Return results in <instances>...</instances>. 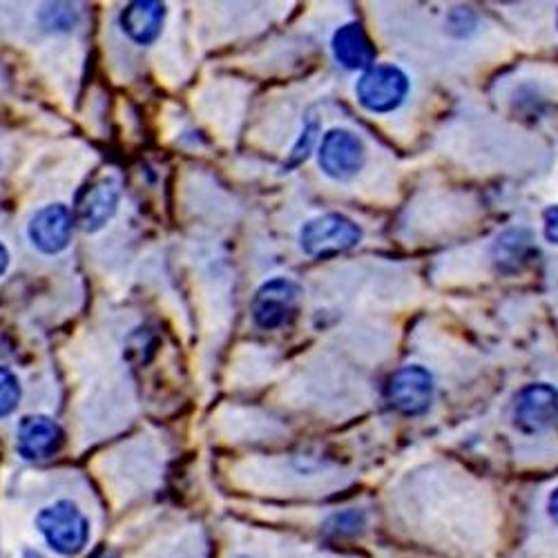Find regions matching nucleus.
Wrapping results in <instances>:
<instances>
[{
	"instance_id": "423d86ee",
	"label": "nucleus",
	"mask_w": 558,
	"mask_h": 558,
	"mask_svg": "<svg viewBox=\"0 0 558 558\" xmlns=\"http://www.w3.org/2000/svg\"><path fill=\"white\" fill-rule=\"evenodd\" d=\"M74 232V215L63 204H50L36 210L27 223V238L43 255H59L68 251Z\"/></svg>"
},
{
	"instance_id": "412c9836",
	"label": "nucleus",
	"mask_w": 558,
	"mask_h": 558,
	"mask_svg": "<svg viewBox=\"0 0 558 558\" xmlns=\"http://www.w3.org/2000/svg\"><path fill=\"white\" fill-rule=\"evenodd\" d=\"M242 558H244V556H242Z\"/></svg>"
},
{
	"instance_id": "f257e3e1",
	"label": "nucleus",
	"mask_w": 558,
	"mask_h": 558,
	"mask_svg": "<svg viewBox=\"0 0 558 558\" xmlns=\"http://www.w3.org/2000/svg\"><path fill=\"white\" fill-rule=\"evenodd\" d=\"M36 532L61 556H76L89 543L92 527L85 511L70 498H59L38 509Z\"/></svg>"
},
{
	"instance_id": "f03ea898",
	"label": "nucleus",
	"mask_w": 558,
	"mask_h": 558,
	"mask_svg": "<svg viewBox=\"0 0 558 558\" xmlns=\"http://www.w3.org/2000/svg\"><path fill=\"white\" fill-rule=\"evenodd\" d=\"M362 240V228L340 213H329L306 221L300 230V248L308 257L327 259L351 251Z\"/></svg>"
},
{
	"instance_id": "1a4fd4ad",
	"label": "nucleus",
	"mask_w": 558,
	"mask_h": 558,
	"mask_svg": "<svg viewBox=\"0 0 558 558\" xmlns=\"http://www.w3.org/2000/svg\"><path fill=\"white\" fill-rule=\"evenodd\" d=\"M121 204V185L114 177H101L83 191L76 204V221L85 232L104 230Z\"/></svg>"
},
{
	"instance_id": "aec40b11",
	"label": "nucleus",
	"mask_w": 558,
	"mask_h": 558,
	"mask_svg": "<svg viewBox=\"0 0 558 558\" xmlns=\"http://www.w3.org/2000/svg\"><path fill=\"white\" fill-rule=\"evenodd\" d=\"M556 25H558V16H556Z\"/></svg>"
},
{
	"instance_id": "4468645a",
	"label": "nucleus",
	"mask_w": 558,
	"mask_h": 558,
	"mask_svg": "<svg viewBox=\"0 0 558 558\" xmlns=\"http://www.w3.org/2000/svg\"><path fill=\"white\" fill-rule=\"evenodd\" d=\"M23 398V387L19 376L8 366H0V421L10 417Z\"/></svg>"
},
{
	"instance_id": "a211bd4d",
	"label": "nucleus",
	"mask_w": 558,
	"mask_h": 558,
	"mask_svg": "<svg viewBox=\"0 0 558 558\" xmlns=\"http://www.w3.org/2000/svg\"><path fill=\"white\" fill-rule=\"evenodd\" d=\"M547 514H549V519L558 525V487L549 494V500H547Z\"/></svg>"
},
{
	"instance_id": "9b49d317",
	"label": "nucleus",
	"mask_w": 558,
	"mask_h": 558,
	"mask_svg": "<svg viewBox=\"0 0 558 558\" xmlns=\"http://www.w3.org/2000/svg\"><path fill=\"white\" fill-rule=\"evenodd\" d=\"M166 23V5L157 3V0H134V3L125 5L119 25L121 32L134 43V45H153Z\"/></svg>"
},
{
	"instance_id": "39448f33",
	"label": "nucleus",
	"mask_w": 558,
	"mask_h": 558,
	"mask_svg": "<svg viewBox=\"0 0 558 558\" xmlns=\"http://www.w3.org/2000/svg\"><path fill=\"white\" fill-rule=\"evenodd\" d=\"M317 161L329 179L349 181L364 166V144L351 130H329L322 138Z\"/></svg>"
},
{
	"instance_id": "ddd939ff",
	"label": "nucleus",
	"mask_w": 558,
	"mask_h": 558,
	"mask_svg": "<svg viewBox=\"0 0 558 558\" xmlns=\"http://www.w3.org/2000/svg\"><path fill=\"white\" fill-rule=\"evenodd\" d=\"M532 253V232L525 228H511L502 232L492 248L496 268L502 272H519L530 262Z\"/></svg>"
},
{
	"instance_id": "2eb2a0df",
	"label": "nucleus",
	"mask_w": 558,
	"mask_h": 558,
	"mask_svg": "<svg viewBox=\"0 0 558 558\" xmlns=\"http://www.w3.org/2000/svg\"><path fill=\"white\" fill-rule=\"evenodd\" d=\"M40 23L48 32H70L78 23V10L65 3L45 5V10L40 12Z\"/></svg>"
},
{
	"instance_id": "0eeeda50",
	"label": "nucleus",
	"mask_w": 558,
	"mask_h": 558,
	"mask_svg": "<svg viewBox=\"0 0 558 558\" xmlns=\"http://www.w3.org/2000/svg\"><path fill=\"white\" fill-rule=\"evenodd\" d=\"M300 287L287 277H272L264 282L253 298V319L259 329H279L293 315Z\"/></svg>"
},
{
	"instance_id": "f8f14e48",
	"label": "nucleus",
	"mask_w": 558,
	"mask_h": 558,
	"mask_svg": "<svg viewBox=\"0 0 558 558\" xmlns=\"http://www.w3.org/2000/svg\"><path fill=\"white\" fill-rule=\"evenodd\" d=\"M333 57L340 65L347 70H368L374 68L376 61V48L371 45L368 36L357 23L342 25L331 40Z\"/></svg>"
},
{
	"instance_id": "dca6fc26",
	"label": "nucleus",
	"mask_w": 558,
	"mask_h": 558,
	"mask_svg": "<svg viewBox=\"0 0 558 558\" xmlns=\"http://www.w3.org/2000/svg\"><path fill=\"white\" fill-rule=\"evenodd\" d=\"M315 134H317V121L311 119V121L304 125V130H302V134H300V138H298V144L293 146L289 161L284 163L287 170L300 166V163L308 157V153H311V148H313V142H315Z\"/></svg>"
},
{
	"instance_id": "7ed1b4c3",
	"label": "nucleus",
	"mask_w": 558,
	"mask_h": 558,
	"mask_svg": "<svg viewBox=\"0 0 558 558\" xmlns=\"http://www.w3.org/2000/svg\"><path fill=\"white\" fill-rule=\"evenodd\" d=\"M407 95H409V76L391 63L368 68L355 85L357 104L364 110L376 112V114H387L398 110L404 104Z\"/></svg>"
},
{
	"instance_id": "6ab92c4d",
	"label": "nucleus",
	"mask_w": 558,
	"mask_h": 558,
	"mask_svg": "<svg viewBox=\"0 0 558 558\" xmlns=\"http://www.w3.org/2000/svg\"><path fill=\"white\" fill-rule=\"evenodd\" d=\"M10 262H12V255H10V251H8V246L0 242V277H3L5 272H8V268H10Z\"/></svg>"
},
{
	"instance_id": "9d476101",
	"label": "nucleus",
	"mask_w": 558,
	"mask_h": 558,
	"mask_svg": "<svg viewBox=\"0 0 558 558\" xmlns=\"http://www.w3.org/2000/svg\"><path fill=\"white\" fill-rule=\"evenodd\" d=\"M65 442V434L50 415H25L16 429V451L25 460H45L54 456Z\"/></svg>"
},
{
	"instance_id": "20e7f679",
	"label": "nucleus",
	"mask_w": 558,
	"mask_h": 558,
	"mask_svg": "<svg viewBox=\"0 0 558 558\" xmlns=\"http://www.w3.org/2000/svg\"><path fill=\"white\" fill-rule=\"evenodd\" d=\"M387 400L404 415H423L434 402V376L425 366H402L389 378Z\"/></svg>"
},
{
	"instance_id": "f3484780",
	"label": "nucleus",
	"mask_w": 558,
	"mask_h": 558,
	"mask_svg": "<svg viewBox=\"0 0 558 558\" xmlns=\"http://www.w3.org/2000/svg\"><path fill=\"white\" fill-rule=\"evenodd\" d=\"M545 235L551 242H558V206L545 210Z\"/></svg>"
},
{
	"instance_id": "6e6552de",
	"label": "nucleus",
	"mask_w": 558,
	"mask_h": 558,
	"mask_svg": "<svg viewBox=\"0 0 558 558\" xmlns=\"http://www.w3.org/2000/svg\"><path fill=\"white\" fill-rule=\"evenodd\" d=\"M558 423V389L530 385L519 391L514 404V425L523 434H541Z\"/></svg>"
}]
</instances>
